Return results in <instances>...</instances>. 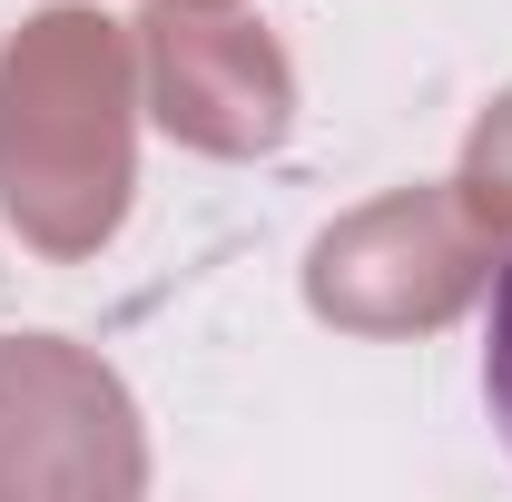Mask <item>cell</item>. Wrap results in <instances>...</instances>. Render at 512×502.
<instances>
[{
    "mask_svg": "<svg viewBox=\"0 0 512 502\" xmlns=\"http://www.w3.org/2000/svg\"><path fill=\"white\" fill-rule=\"evenodd\" d=\"M483 404L512 443V256L493 266V296H483Z\"/></svg>",
    "mask_w": 512,
    "mask_h": 502,
    "instance_id": "1",
    "label": "cell"
}]
</instances>
